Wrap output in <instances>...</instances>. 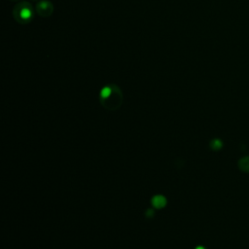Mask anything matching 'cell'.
<instances>
[{
    "instance_id": "obj_3",
    "label": "cell",
    "mask_w": 249,
    "mask_h": 249,
    "mask_svg": "<svg viewBox=\"0 0 249 249\" xmlns=\"http://www.w3.org/2000/svg\"><path fill=\"white\" fill-rule=\"evenodd\" d=\"M35 9H36L37 14L43 18L50 17L53 12V6L52 2H50L48 0L38 1Z\"/></svg>"
},
{
    "instance_id": "obj_2",
    "label": "cell",
    "mask_w": 249,
    "mask_h": 249,
    "mask_svg": "<svg viewBox=\"0 0 249 249\" xmlns=\"http://www.w3.org/2000/svg\"><path fill=\"white\" fill-rule=\"evenodd\" d=\"M13 16L18 23H28L34 18V9L29 2L22 1L15 6Z\"/></svg>"
},
{
    "instance_id": "obj_5",
    "label": "cell",
    "mask_w": 249,
    "mask_h": 249,
    "mask_svg": "<svg viewBox=\"0 0 249 249\" xmlns=\"http://www.w3.org/2000/svg\"><path fill=\"white\" fill-rule=\"evenodd\" d=\"M238 167L240 170L249 173V156L243 157L238 160Z\"/></svg>"
},
{
    "instance_id": "obj_7",
    "label": "cell",
    "mask_w": 249,
    "mask_h": 249,
    "mask_svg": "<svg viewBox=\"0 0 249 249\" xmlns=\"http://www.w3.org/2000/svg\"><path fill=\"white\" fill-rule=\"evenodd\" d=\"M196 249H205L204 247H202V246H197Z\"/></svg>"
},
{
    "instance_id": "obj_9",
    "label": "cell",
    "mask_w": 249,
    "mask_h": 249,
    "mask_svg": "<svg viewBox=\"0 0 249 249\" xmlns=\"http://www.w3.org/2000/svg\"><path fill=\"white\" fill-rule=\"evenodd\" d=\"M11 1H18V0H11Z\"/></svg>"
},
{
    "instance_id": "obj_1",
    "label": "cell",
    "mask_w": 249,
    "mask_h": 249,
    "mask_svg": "<svg viewBox=\"0 0 249 249\" xmlns=\"http://www.w3.org/2000/svg\"><path fill=\"white\" fill-rule=\"evenodd\" d=\"M101 104L108 109L118 108L123 101L121 89L116 85H107L103 87L99 93Z\"/></svg>"
},
{
    "instance_id": "obj_8",
    "label": "cell",
    "mask_w": 249,
    "mask_h": 249,
    "mask_svg": "<svg viewBox=\"0 0 249 249\" xmlns=\"http://www.w3.org/2000/svg\"><path fill=\"white\" fill-rule=\"evenodd\" d=\"M31 1H41V0H31Z\"/></svg>"
},
{
    "instance_id": "obj_6",
    "label": "cell",
    "mask_w": 249,
    "mask_h": 249,
    "mask_svg": "<svg viewBox=\"0 0 249 249\" xmlns=\"http://www.w3.org/2000/svg\"><path fill=\"white\" fill-rule=\"evenodd\" d=\"M210 146H211V148H212L213 150L217 151V150H219V149H221V148H222L223 143H222V141H221V140H219V139H214V140H212V141H211Z\"/></svg>"
},
{
    "instance_id": "obj_4",
    "label": "cell",
    "mask_w": 249,
    "mask_h": 249,
    "mask_svg": "<svg viewBox=\"0 0 249 249\" xmlns=\"http://www.w3.org/2000/svg\"><path fill=\"white\" fill-rule=\"evenodd\" d=\"M152 204L156 208H162L166 205V198L163 196L158 195L152 198Z\"/></svg>"
}]
</instances>
